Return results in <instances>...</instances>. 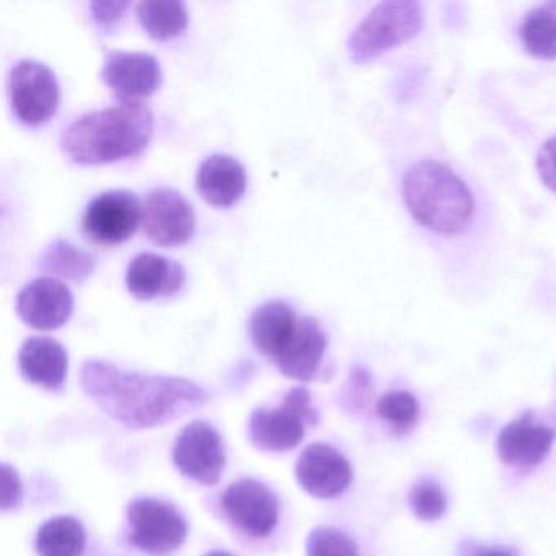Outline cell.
Instances as JSON below:
<instances>
[{"mask_svg": "<svg viewBox=\"0 0 556 556\" xmlns=\"http://www.w3.org/2000/svg\"><path fill=\"white\" fill-rule=\"evenodd\" d=\"M224 513L247 535L265 539L278 526L279 501L262 481L243 478L223 494Z\"/></svg>", "mask_w": 556, "mask_h": 556, "instance_id": "8fae6325", "label": "cell"}, {"mask_svg": "<svg viewBox=\"0 0 556 556\" xmlns=\"http://www.w3.org/2000/svg\"><path fill=\"white\" fill-rule=\"evenodd\" d=\"M136 15L155 40L177 37L188 25V8L181 0H142L136 8Z\"/></svg>", "mask_w": 556, "mask_h": 556, "instance_id": "603a6c76", "label": "cell"}, {"mask_svg": "<svg viewBox=\"0 0 556 556\" xmlns=\"http://www.w3.org/2000/svg\"><path fill=\"white\" fill-rule=\"evenodd\" d=\"M520 40L527 53L536 60H556V9L555 4L533 9L520 25Z\"/></svg>", "mask_w": 556, "mask_h": 556, "instance_id": "cb8c5ba5", "label": "cell"}, {"mask_svg": "<svg viewBox=\"0 0 556 556\" xmlns=\"http://www.w3.org/2000/svg\"><path fill=\"white\" fill-rule=\"evenodd\" d=\"M132 545L152 555L174 552L184 545L188 523L174 504L154 497H139L128 507Z\"/></svg>", "mask_w": 556, "mask_h": 556, "instance_id": "52a82bcc", "label": "cell"}, {"mask_svg": "<svg viewBox=\"0 0 556 556\" xmlns=\"http://www.w3.org/2000/svg\"><path fill=\"white\" fill-rule=\"evenodd\" d=\"M327 351V334L314 317H299L295 330L273 363L282 376L311 382L317 376Z\"/></svg>", "mask_w": 556, "mask_h": 556, "instance_id": "9a60e30c", "label": "cell"}, {"mask_svg": "<svg viewBox=\"0 0 556 556\" xmlns=\"http://www.w3.org/2000/svg\"><path fill=\"white\" fill-rule=\"evenodd\" d=\"M197 187L204 201L213 206H232L245 193V167L232 155H210L198 168Z\"/></svg>", "mask_w": 556, "mask_h": 556, "instance_id": "d6986e66", "label": "cell"}, {"mask_svg": "<svg viewBox=\"0 0 556 556\" xmlns=\"http://www.w3.org/2000/svg\"><path fill=\"white\" fill-rule=\"evenodd\" d=\"M369 374L364 369H354L351 374L350 386H348L346 399L351 408H361L364 400H367V390H369Z\"/></svg>", "mask_w": 556, "mask_h": 556, "instance_id": "4dcf8cb0", "label": "cell"}, {"mask_svg": "<svg viewBox=\"0 0 556 556\" xmlns=\"http://www.w3.org/2000/svg\"><path fill=\"white\" fill-rule=\"evenodd\" d=\"M409 507L419 520L432 522L441 519L447 510V496L434 481L421 480L409 493Z\"/></svg>", "mask_w": 556, "mask_h": 556, "instance_id": "484cf974", "label": "cell"}, {"mask_svg": "<svg viewBox=\"0 0 556 556\" xmlns=\"http://www.w3.org/2000/svg\"><path fill=\"white\" fill-rule=\"evenodd\" d=\"M403 200L416 223L439 236L460 233L473 219L470 188L441 162L413 165L403 178Z\"/></svg>", "mask_w": 556, "mask_h": 556, "instance_id": "3957f363", "label": "cell"}, {"mask_svg": "<svg viewBox=\"0 0 556 556\" xmlns=\"http://www.w3.org/2000/svg\"><path fill=\"white\" fill-rule=\"evenodd\" d=\"M142 230L155 245H184L193 237L197 216L190 201L174 188H155L142 204Z\"/></svg>", "mask_w": 556, "mask_h": 556, "instance_id": "9c48e42d", "label": "cell"}, {"mask_svg": "<svg viewBox=\"0 0 556 556\" xmlns=\"http://www.w3.org/2000/svg\"><path fill=\"white\" fill-rule=\"evenodd\" d=\"M536 172L548 190L556 193V138L548 139L536 154Z\"/></svg>", "mask_w": 556, "mask_h": 556, "instance_id": "f1b7e54d", "label": "cell"}, {"mask_svg": "<svg viewBox=\"0 0 556 556\" xmlns=\"http://www.w3.org/2000/svg\"><path fill=\"white\" fill-rule=\"evenodd\" d=\"M204 556H233L232 553L229 552H223V549H214V552L207 553V555Z\"/></svg>", "mask_w": 556, "mask_h": 556, "instance_id": "d6a6232c", "label": "cell"}, {"mask_svg": "<svg viewBox=\"0 0 556 556\" xmlns=\"http://www.w3.org/2000/svg\"><path fill=\"white\" fill-rule=\"evenodd\" d=\"M318 422L317 409L305 387L289 390L279 408L255 409L250 416V441L260 451L286 452L298 447L304 439L305 428Z\"/></svg>", "mask_w": 556, "mask_h": 556, "instance_id": "5b68a950", "label": "cell"}, {"mask_svg": "<svg viewBox=\"0 0 556 556\" xmlns=\"http://www.w3.org/2000/svg\"><path fill=\"white\" fill-rule=\"evenodd\" d=\"M174 464L181 475L213 486L226 468V451L219 432L204 421L188 425L174 445Z\"/></svg>", "mask_w": 556, "mask_h": 556, "instance_id": "30bf717a", "label": "cell"}, {"mask_svg": "<svg viewBox=\"0 0 556 556\" xmlns=\"http://www.w3.org/2000/svg\"><path fill=\"white\" fill-rule=\"evenodd\" d=\"M22 501H24V484H22L21 475L11 465H2V500H0V509H2V513L17 509Z\"/></svg>", "mask_w": 556, "mask_h": 556, "instance_id": "83f0119b", "label": "cell"}, {"mask_svg": "<svg viewBox=\"0 0 556 556\" xmlns=\"http://www.w3.org/2000/svg\"><path fill=\"white\" fill-rule=\"evenodd\" d=\"M421 28L422 11L418 2H382L354 28L348 40V53L354 63H369L386 51L408 43Z\"/></svg>", "mask_w": 556, "mask_h": 556, "instance_id": "277c9868", "label": "cell"}, {"mask_svg": "<svg viewBox=\"0 0 556 556\" xmlns=\"http://www.w3.org/2000/svg\"><path fill=\"white\" fill-rule=\"evenodd\" d=\"M376 409L383 421L399 429L412 428L419 418L418 400L408 392L386 393L377 402Z\"/></svg>", "mask_w": 556, "mask_h": 556, "instance_id": "d4e9b609", "label": "cell"}, {"mask_svg": "<svg viewBox=\"0 0 556 556\" xmlns=\"http://www.w3.org/2000/svg\"><path fill=\"white\" fill-rule=\"evenodd\" d=\"M128 8L129 2H123V0H113V2L99 0V2L90 4L93 21L102 25V27H110V25L116 24Z\"/></svg>", "mask_w": 556, "mask_h": 556, "instance_id": "f546056e", "label": "cell"}, {"mask_svg": "<svg viewBox=\"0 0 556 556\" xmlns=\"http://www.w3.org/2000/svg\"><path fill=\"white\" fill-rule=\"evenodd\" d=\"M80 382L105 415L129 429L167 425L207 400L200 386L184 377L126 372L109 361H87Z\"/></svg>", "mask_w": 556, "mask_h": 556, "instance_id": "6da1fadb", "label": "cell"}, {"mask_svg": "<svg viewBox=\"0 0 556 556\" xmlns=\"http://www.w3.org/2000/svg\"><path fill=\"white\" fill-rule=\"evenodd\" d=\"M185 281L184 266L157 253H139L126 271L128 291L141 301L172 298L184 289Z\"/></svg>", "mask_w": 556, "mask_h": 556, "instance_id": "e0dca14e", "label": "cell"}, {"mask_svg": "<svg viewBox=\"0 0 556 556\" xmlns=\"http://www.w3.org/2000/svg\"><path fill=\"white\" fill-rule=\"evenodd\" d=\"M102 79L123 102H141L161 86V63L149 53L113 51L103 63Z\"/></svg>", "mask_w": 556, "mask_h": 556, "instance_id": "5bb4252c", "label": "cell"}, {"mask_svg": "<svg viewBox=\"0 0 556 556\" xmlns=\"http://www.w3.org/2000/svg\"><path fill=\"white\" fill-rule=\"evenodd\" d=\"M298 321V314L291 305L282 301L266 302L250 317L249 331L252 343L263 356L275 361L288 343Z\"/></svg>", "mask_w": 556, "mask_h": 556, "instance_id": "ffe728a7", "label": "cell"}, {"mask_svg": "<svg viewBox=\"0 0 556 556\" xmlns=\"http://www.w3.org/2000/svg\"><path fill=\"white\" fill-rule=\"evenodd\" d=\"M467 556H519L516 552L509 548H500V546H475L470 552L467 553Z\"/></svg>", "mask_w": 556, "mask_h": 556, "instance_id": "1f68e13d", "label": "cell"}, {"mask_svg": "<svg viewBox=\"0 0 556 556\" xmlns=\"http://www.w3.org/2000/svg\"><path fill=\"white\" fill-rule=\"evenodd\" d=\"M9 97L15 116L24 125L50 122L60 105V84L47 64L21 60L9 73Z\"/></svg>", "mask_w": 556, "mask_h": 556, "instance_id": "8992f818", "label": "cell"}, {"mask_svg": "<svg viewBox=\"0 0 556 556\" xmlns=\"http://www.w3.org/2000/svg\"><path fill=\"white\" fill-rule=\"evenodd\" d=\"M96 256L67 240H54L40 256L41 271L71 281H86L96 271Z\"/></svg>", "mask_w": 556, "mask_h": 556, "instance_id": "44dd1931", "label": "cell"}, {"mask_svg": "<svg viewBox=\"0 0 556 556\" xmlns=\"http://www.w3.org/2000/svg\"><path fill=\"white\" fill-rule=\"evenodd\" d=\"M18 367L27 382L47 390H60L67 379L66 348L48 337H31L18 351Z\"/></svg>", "mask_w": 556, "mask_h": 556, "instance_id": "ac0fdd59", "label": "cell"}, {"mask_svg": "<svg viewBox=\"0 0 556 556\" xmlns=\"http://www.w3.org/2000/svg\"><path fill=\"white\" fill-rule=\"evenodd\" d=\"M307 556H359L356 542L333 527H317L308 533Z\"/></svg>", "mask_w": 556, "mask_h": 556, "instance_id": "4316f807", "label": "cell"}, {"mask_svg": "<svg viewBox=\"0 0 556 556\" xmlns=\"http://www.w3.org/2000/svg\"><path fill=\"white\" fill-rule=\"evenodd\" d=\"M15 311L35 330H56L73 317L74 295L58 279L37 278L18 292Z\"/></svg>", "mask_w": 556, "mask_h": 556, "instance_id": "4fadbf2b", "label": "cell"}, {"mask_svg": "<svg viewBox=\"0 0 556 556\" xmlns=\"http://www.w3.org/2000/svg\"><path fill=\"white\" fill-rule=\"evenodd\" d=\"M86 543V529L74 517H54L37 532V552L40 556H80Z\"/></svg>", "mask_w": 556, "mask_h": 556, "instance_id": "7402d4cb", "label": "cell"}, {"mask_svg": "<svg viewBox=\"0 0 556 556\" xmlns=\"http://www.w3.org/2000/svg\"><path fill=\"white\" fill-rule=\"evenodd\" d=\"M299 486L318 500L340 496L353 481V468L343 454L331 445H308L295 464Z\"/></svg>", "mask_w": 556, "mask_h": 556, "instance_id": "7c38bea8", "label": "cell"}, {"mask_svg": "<svg viewBox=\"0 0 556 556\" xmlns=\"http://www.w3.org/2000/svg\"><path fill=\"white\" fill-rule=\"evenodd\" d=\"M555 439V429L536 422L533 413H526L500 432L497 454L504 464L536 467L552 451Z\"/></svg>", "mask_w": 556, "mask_h": 556, "instance_id": "2e32d148", "label": "cell"}, {"mask_svg": "<svg viewBox=\"0 0 556 556\" xmlns=\"http://www.w3.org/2000/svg\"><path fill=\"white\" fill-rule=\"evenodd\" d=\"M141 220L142 206L135 193L110 190L87 204L83 230L93 242L116 245L131 239Z\"/></svg>", "mask_w": 556, "mask_h": 556, "instance_id": "ba28073f", "label": "cell"}, {"mask_svg": "<svg viewBox=\"0 0 556 556\" xmlns=\"http://www.w3.org/2000/svg\"><path fill=\"white\" fill-rule=\"evenodd\" d=\"M152 132V110L142 102H122L71 123L61 136V148L76 164H109L141 154Z\"/></svg>", "mask_w": 556, "mask_h": 556, "instance_id": "7a4b0ae2", "label": "cell"}]
</instances>
